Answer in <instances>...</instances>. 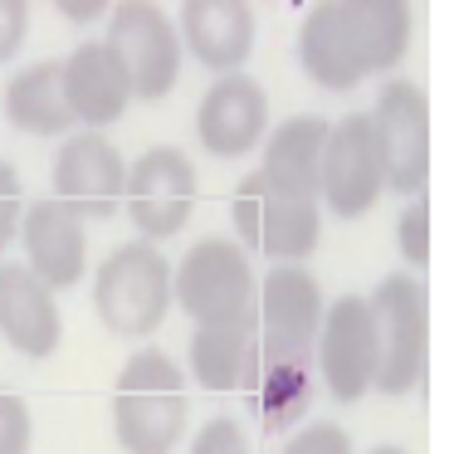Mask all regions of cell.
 I'll return each instance as SVG.
<instances>
[{
    "label": "cell",
    "instance_id": "obj_1",
    "mask_svg": "<svg viewBox=\"0 0 454 454\" xmlns=\"http://www.w3.org/2000/svg\"><path fill=\"white\" fill-rule=\"evenodd\" d=\"M415 15L405 0H323L303 15L298 69L317 89L347 93L356 83L391 74L411 50Z\"/></svg>",
    "mask_w": 454,
    "mask_h": 454
},
{
    "label": "cell",
    "instance_id": "obj_2",
    "mask_svg": "<svg viewBox=\"0 0 454 454\" xmlns=\"http://www.w3.org/2000/svg\"><path fill=\"white\" fill-rule=\"evenodd\" d=\"M186 372L161 347H137L113 386V434L128 454H176L186 440Z\"/></svg>",
    "mask_w": 454,
    "mask_h": 454
},
{
    "label": "cell",
    "instance_id": "obj_3",
    "mask_svg": "<svg viewBox=\"0 0 454 454\" xmlns=\"http://www.w3.org/2000/svg\"><path fill=\"white\" fill-rule=\"evenodd\" d=\"M230 220H235L245 254H269L274 264H303L323 239V206L313 196L269 181L264 171H249L239 181L235 200H230Z\"/></svg>",
    "mask_w": 454,
    "mask_h": 454
},
{
    "label": "cell",
    "instance_id": "obj_4",
    "mask_svg": "<svg viewBox=\"0 0 454 454\" xmlns=\"http://www.w3.org/2000/svg\"><path fill=\"white\" fill-rule=\"evenodd\" d=\"M93 308H98L103 327L118 337H152L171 303V264L157 245L132 239L118 245L93 274Z\"/></svg>",
    "mask_w": 454,
    "mask_h": 454
},
{
    "label": "cell",
    "instance_id": "obj_5",
    "mask_svg": "<svg viewBox=\"0 0 454 454\" xmlns=\"http://www.w3.org/2000/svg\"><path fill=\"white\" fill-rule=\"evenodd\" d=\"M366 303H372L376 347H381L372 391H415L430 372V288L420 284V274H386Z\"/></svg>",
    "mask_w": 454,
    "mask_h": 454
},
{
    "label": "cell",
    "instance_id": "obj_6",
    "mask_svg": "<svg viewBox=\"0 0 454 454\" xmlns=\"http://www.w3.org/2000/svg\"><path fill=\"white\" fill-rule=\"evenodd\" d=\"M254 298H259V274L235 239H220V235L200 239L171 269V303L196 327L249 317L254 313Z\"/></svg>",
    "mask_w": 454,
    "mask_h": 454
},
{
    "label": "cell",
    "instance_id": "obj_7",
    "mask_svg": "<svg viewBox=\"0 0 454 454\" xmlns=\"http://www.w3.org/2000/svg\"><path fill=\"white\" fill-rule=\"evenodd\" d=\"M381 152L386 191L415 200L430 186V98L411 79H386L376 89V103L366 113Z\"/></svg>",
    "mask_w": 454,
    "mask_h": 454
},
{
    "label": "cell",
    "instance_id": "obj_8",
    "mask_svg": "<svg viewBox=\"0 0 454 454\" xmlns=\"http://www.w3.org/2000/svg\"><path fill=\"white\" fill-rule=\"evenodd\" d=\"M103 44H108L113 59L128 74L132 98L161 103L176 89L186 50H181L176 25H171L157 5H147V0H122V5H113L108 11V40Z\"/></svg>",
    "mask_w": 454,
    "mask_h": 454
},
{
    "label": "cell",
    "instance_id": "obj_9",
    "mask_svg": "<svg viewBox=\"0 0 454 454\" xmlns=\"http://www.w3.org/2000/svg\"><path fill=\"white\" fill-rule=\"evenodd\" d=\"M196 167L181 147L161 142L147 147L137 161H128V186H122V210L137 225L147 245L161 249V239H176L186 230L191 210H196Z\"/></svg>",
    "mask_w": 454,
    "mask_h": 454
},
{
    "label": "cell",
    "instance_id": "obj_10",
    "mask_svg": "<svg viewBox=\"0 0 454 454\" xmlns=\"http://www.w3.org/2000/svg\"><path fill=\"white\" fill-rule=\"evenodd\" d=\"M313 362H317V376H323L333 401L352 405L372 391L381 347H376V317H372V303H366V298L342 294L337 303H327L323 327H317Z\"/></svg>",
    "mask_w": 454,
    "mask_h": 454
},
{
    "label": "cell",
    "instance_id": "obj_11",
    "mask_svg": "<svg viewBox=\"0 0 454 454\" xmlns=\"http://www.w3.org/2000/svg\"><path fill=\"white\" fill-rule=\"evenodd\" d=\"M381 196H386V171H381V152H376V132L366 122V113H347L342 122L327 128L317 206H327L342 220H356Z\"/></svg>",
    "mask_w": 454,
    "mask_h": 454
},
{
    "label": "cell",
    "instance_id": "obj_12",
    "mask_svg": "<svg viewBox=\"0 0 454 454\" xmlns=\"http://www.w3.org/2000/svg\"><path fill=\"white\" fill-rule=\"evenodd\" d=\"M323 313L327 298L303 264H274L259 278L254 323H259V342L269 352H313Z\"/></svg>",
    "mask_w": 454,
    "mask_h": 454
},
{
    "label": "cell",
    "instance_id": "obj_13",
    "mask_svg": "<svg viewBox=\"0 0 454 454\" xmlns=\"http://www.w3.org/2000/svg\"><path fill=\"white\" fill-rule=\"evenodd\" d=\"M54 200L74 210L79 220H108L122 206V186H128V161L98 132L83 137H64L54 152Z\"/></svg>",
    "mask_w": 454,
    "mask_h": 454
},
{
    "label": "cell",
    "instance_id": "obj_14",
    "mask_svg": "<svg viewBox=\"0 0 454 454\" xmlns=\"http://www.w3.org/2000/svg\"><path fill=\"white\" fill-rule=\"evenodd\" d=\"M196 137L210 157L235 161L269 137V93L249 74H220L196 108Z\"/></svg>",
    "mask_w": 454,
    "mask_h": 454
},
{
    "label": "cell",
    "instance_id": "obj_15",
    "mask_svg": "<svg viewBox=\"0 0 454 454\" xmlns=\"http://www.w3.org/2000/svg\"><path fill=\"white\" fill-rule=\"evenodd\" d=\"M0 337L30 362L54 356L64 342L59 298L25 259H0Z\"/></svg>",
    "mask_w": 454,
    "mask_h": 454
},
{
    "label": "cell",
    "instance_id": "obj_16",
    "mask_svg": "<svg viewBox=\"0 0 454 454\" xmlns=\"http://www.w3.org/2000/svg\"><path fill=\"white\" fill-rule=\"evenodd\" d=\"M20 245H25V264H30L35 278H44L50 288L83 284V264H89V225H83L64 200L40 196L35 206H25Z\"/></svg>",
    "mask_w": 454,
    "mask_h": 454
},
{
    "label": "cell",
    "instance_id": "obj_17",
    "mask_svg": "<svg viewBox=\"0 0 454 454\" xmlns=\"http://www.w3.org/2000/svg\"><path fill=\"white\" fill-rule=\"evenodd\" d=\"M181 50L215 74H245L259 20L245 0H186L176 15Z\"/></svg>",
    "mask_w": 454,
    "mask_h": 454
},
{
    "label": "cell",
    "instance_id": "obj_18",
    "mask_svg": "<svg viewBox=\"0 0 454 454\" xmlns=\"http://www.w3.org/2000/svg\"><path fill=\"white\" fill-rule=\"evenodd\" d=\"M59 64H64V93H69V108L79 128L98 132V128H113L128 113V103H132L128 74H122V64L113 59V50L103 40H83Z\"/></svg>",
    "mask_w": 454,
    "mask_h": 454
},
{
    "label": "cell",
    "instance_id": "obj_19",
    "mask_svg": "<svg viewBox=\"0 0 454 454\" xmlns=\"http://www.w3.org/2000/svg\"><path fill=\"white\" fill-rule=\"evenodd\" d=\"M249 401H254V415L264 430H294V425L308 420L317 401V362L313 352H259L254 381L245 386Z\"/></svg>",
    "mask_w": 454,
    "mask_h": 454
},
{
    "label": "cell",
    "instance_id": "obj_20",
    "mask_svg": "<svg viewBox=\"0 0 454 454\" xmlns=\"http://www.w3.org/2000/svg\"><path fill=\"white\" fill-rule=\"evenodd\" d=\"M259 323L254 313L235 317V323H210L191 333V376H196L206 391H245L254 381V366H259Z\"/></svg>",
    "mask_w": 454,
    "mask_h": 454
},
{
    "label": "cell",
    "instance_id": "obj_21",
    "mask_svg": "<svg viewBox=\"0 0 454 454\" xmlns=\"http://www.w3.org/2000/svg\"><path fill=\"white\" fill-rule=\"evenodd\" d=\"M5 122L15 132H30V137H64L74 132V108H69V93H64V64L59 59H40V64H25L11 83H5Z\"/></svg>",
    "mask_w": 454,
    "mask_h": 454
},
{
    "label": "cell",
    "instance_id": "obj_22",
    "mask_svg": "<svg viewBox=\"0 0 454 454\" xmlns=\"http://www.w3.org/2000/svg\"><path fill=\"white\" fill-rule=\"evenodd\" d=\"M327 128L333 122L317 113H298L284 118L274 132L264 137V176L278 186L298 191V196L317 200V181H323V152H327Z\"/></svg>",
    "mask_w": 454,
    "mask_h": 454
},
{
    "label": "cell",
    "instance_id": "obj_23",
    "mask_svg": "<svg viewBox=\"0 0 454 454\" xmlns=\"http://www.w3.org/2000/svg\"><path fill=\"white\" fill-rule=\"evenodd\" d=\"M395 249H401V259L411 269H420L430 259V206H425V196H415L401 210V220H395Z\"/></svg>",
    "mask_w": 454,
    "mask_h": 454
},
{
    "label": "cell",
    "instance_id": "obj_24",
    "mask_svg": "<svg viewBox=\"0 0 454 454\" xmlns=\"http://www.w3.org/2000/svg\"><path fill=\"white\" fill-rule=\"evenodd\" d=\"M191 454H254L245 425L235 415H215V420L200 425V434L191 440Z\"/></svg>",
    "mask_w": 454,
    "mask_h": 454
},
{
    "label": "cell",
    "instance_id": "obj_25",
    "mask_svg": "<svg viewBox=\"0 0 454 454\" xmlns=\"http://www.w3.org/2000/svg\"><path fill=\"white\" fill-rule=\"evenodd\" d=\"M35 425H30V405L15 391H0V454H30Z\"/></svg>",
    "mask_w": 454,
    "mask_h": 454
},
{
    "label": "cell",
    "instance_id": "obj_26",
    "mask_svg": "<svg viewBox=\"0 0 454 454\" xmlns=\"http://www.w3.org/2000/svg\"><path fill=\"white\" fill-rule=\"evenodd\" d=\"M20 215H25V191L20 171L0 157V254L11 249V239H20Z\"/></svg>",
    "mask_w": 454,
    "mask_h": 454
},
{
    "label": "cell",
    "instance_id": "obj_27",
    "mask_svg": "<svg viewBox=\"0 0 454 454\" xmlns=\"http://www.w3.org/2000/svg\"><path fill=\"white\" fill-rule=\"evenodd\" d=\"M284 454H356V450H352V440H347L342 425L313 420V425H303V430L284 444Z\"/></svg>",
    "mask_w": 454,
    "mask_h": 454
},
{
    "label": "cell",
    "instance_id": "obj_28",
    "mask_svg": "<svg viewBox=\"0 0 454 454\" xmlns=\"http://www.w3.org/2000/svg\"><path fill=\"white\" fill-rule=\"evenodd\" d=\"M30 35V5L25 0H0V64H11Z\"/></svg>",
    "mask_w": 454,
    "mask_h": 454
},
{
    "label": "cell",
    "instance_id": "obj_29",
    "mask_svg": "<svg viewBox=\"0 0 454 454\" xmlns=\"http://www.w3.org/2000/svg\"><path fill=\"white\" fill-rule=\"evenodd\" d=\"M59 15L74 25H89V20H98V15H108V5H103V0H59Z\"/></svg>",
    "mask_w": 454,
    "mask_h": 454
},
{
    "label": "cell",
    "instance_id": "obj_30",
    "mask_svg": "<svg viewBox=\"0 0 454 454\" xmlns=\"http://www.w3.org/2000/svg\"><path fill=\"white\" fill-rule=\"evenodd\" d=\"M366 454H405V450H395V444H376V450H366Z\"/></svg>",
    "mask_w": 454,
    "mask_h": 454
}]
</instances>
